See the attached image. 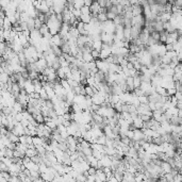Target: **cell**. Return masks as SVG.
Wrapping results in <instances>:
<instances>
[{
    "mask_svg": "<svg viewBox=\"0 0 182 182\" xmlns=\"http://www.w3.org/2000/svg\"><path fill=\"white\" fill-rule=\"evenodd\" d=\"M11 132L19 137V136H22V135H25V128L20 125V123H17V124L13 127V129L11 130Z\"/></svg>",
    "mask_w": 182,
    "mask_h": 182,
    "instance_id": "cell-1",
    "label": "cell"
},
{
    "mask_svg": "<svg viewBox=\"0 0 182 182\" xmlns=\"http://www.w3.org/2000/svg\"><path fill=\"white\" fill-rule=\"evenodd\" d=\"M25 155H26L27 158H29V159H32L33 157L37 155V151H36V149H35V147H34L33 145L28 146L27 150H26V152H25Z\"/></svg>",
    "mask_w": 182,
    "mask_h": 182,
    "instance_id": "cell-2",
    "label": "cell"
},
{
    "mask_svg": "<svg viewBox=\"0 0 182 182\" xmlns=\"http://www.w3.org/2000/svg\"><path fill=\"white\" fill-rule=\"evenodd\" d=\"M19 143L24 144V145H26V146L32 145V136H29V135L19 136Z\"/></svg>",
    "mask_w": 182,
    "mask_h": 182,
    "instance_id": "cell-3",
    "label": "cell"
},
{
    "mask_svg": "<svg viewBox=\"0 0 182 182\" xmlns=\"http://www.w3.org/2000/svg\"><path fill=\"white\" fill-rule=\"evenodd\" d=\"M43 144H44V138L39 137V136H33V137H32V145H33L35 148H37L39 146H43Z\"/></svg>",
    "mask_w": 182,
    "mask_h": 182,
    "instance_id": "cell-4",
    "label": "cell"
},
{
    "mask_svg": "<svg viewBox=\"0 0 182 182\" xmlns=\"http://www.w3.org/2000/svg\"><path fill=\"white\" fill-rule=\"evenodd\" d=\"M7 137L9 138V141H10L11 143H13V144L19 143V137H18V136H16L15 134H13L11 131H9V133L7 134Z\"/></svg>",
    "mask_w": 182,
    "mask_h": 182,
    "instance_id": "cell-5",
    "label": "cell"
},
{
    "mask_svg": "<svg viewBox=\"0 0 182 182\" xmlns=\"http://www.w3.org/2000/svg\"><path fill=\"white\" fill-rule=\"evenodd\" d=\"M12 111L13 112H15V113H22V111H24V108H22V105H20L19 102L18 101H16L14 103V105H13V107H12Z\"/></svg>",
    "mask_w": 182,
    "mask_h": 182,
    "instance_id": "cell-6",
    "label": "cell"
},
{
    "mask_svg": "<svg viewBox=\"0 0 182 182\" xmlns=\"http://www.w3.org/2000/svg\"><path fill=\"white\" fill-rule=\"evenodd\" d=\"M102 48V42L101 41H94L92 44V50H96V51H99L101 50Z\"/></svg>",
    "mask_w": 182,
    "mask_h": 182,
    "instance_id": "cell-7",
    "label": "cell"
},
{
    "mask_svg": "<svg viewBox=\"0 0 182 182\" xmlns=\"http://www.w3.org/2000/svg\"><path fill=\"white\" fill-rule=\"evenodd\" d=\"M10 79V76L5 73H0V83L1 84H7V81Z\"/></svg>",
    "mask_w": 182,
    "mask_h": 182,
    "instance_id": "cell-8",
    "label": "cell"
},
{
    "mask_svg": "<svg viewBox=\"0 0 182 182\" xmlns=\"http://www.w3.org/2000/svg\"><path fill=\"white\" fill-rule=\"evenodd\" d=\"M141 83H142L141 77H140V75L137 74V75L133 77V86H134V88H140V86H141Z\"/></svg>",
    "mask_w": 182,
    "mask_h": 182,
    "instance_id": "cell-9",
    "label": "cell"
},
{
    "mask_svg": "<svg viewBox=\"0 0 182 182\" xmlns=\"http://www.w3.org/2000/svg\"><path fill=\"white\" fill-rule=\"evenodd\" d=\"M39 32L41 33L42 36H44V35H46L47 33H49V29H48V27H47V25L46 24L42 25L41 28L39 29Z\"/></svg>",
    "mask_w": 182,
    "mask_h": 182,
    "instance_id": "cell-10",
    "label": "cell"
},
{
    "mask_svg": "<svg viewBox=\"0 0 182 182\" xmlns=\"http://www.w3.org/2000/svg\"><path fill=\"white\" fill-rule=\"evenodd\" d=\"M91 19H92V15H81L80 18H79V20L80 22H82L83 24H90Z\"/></svg>",
    "mask_w": 182,
    "mask_h": 182,
    "instance_id": "cell-11",
    "label": "cell"
},
{
    "mask_svg": "<svg viewBox=\"0 0 182 182\" xmlns=\"http://www.w3.org/2000/svg\"><path fill=\"white\" fill-rule=\"evenodd\" d=\"M73 7L74 9H78V10H80L84 7V1L80 0V1H73Z\"/></svg>",
    "mask_w": 182,
    "mask_h": 182,
    "instance_id": "cell-12",
    "label": "cell"
},
{
    "mask_svg": "<svg viewBox=\"0 0 182 182\" xmlns=\"http://www.w3.org/2000/svg\"><path fill=\"white\" fill-rule=\"evenodd\" d=\"M84 92H85V96H88V97H92L93 95H94V91H93V88L92 86H84Z\"/></svg>",
    "mask_w": 182,
    "mask_h": 182,
    "instance_id": "cell-13",
    "label": "cell"
},
{
    "mask_svg": "<svg viewBox=\"0 0 182 182\" xmlns=\"http://www.w3.org/2000/svg\"><path fill=\"white\" fill-rule=\"evenodd\" d=\"M56 77H59L61 79V80H64V79H66V75L64 74V71H63V69L62 68H59L58 71H56Z\"/></svg>",
    "mask_w": 182,
    "mask_h": 182,
    "instance_id": "cell-14",
    "label": "cell"
},
{
    "mask_svg": "<svg viewBox=\"0 0 182 182\" xmlns=\"http://www.w3.org/2000/svg\"><path fill=\"white\" fill-rule=\"evenodd\" d=\"M4 158L13 159V150H11V149L5 148V150H4Z\"/></svg>",
    "mask_w": 182,
    "mask_h": 182,
    "instance_id": "cell-15",
    "label": "cell"
},
{
    "mask_svg": "<svg viewBox=\"0 0 182 182\" xmlns=\"http://www.w3.org/2000/svg\"><path fill=\"white\" fill-rule=\"evenodd\" d=\"M80 12H81V15H90L91 14L90 7H83L82 9H80Z\"/></svg>",
    "mask_w": 182,
    "mask_h": 182,
    "instance_id": "cell-16",
    "label": "cell"
},
{
    "mask_svg": "<svg viewBox=\"0 0 182 182\" xmlns=\"http://www.w3.org/2000/svg\"><path fill=\"white\" fill-rule=\"evenodd\" d=\"M91 54H92L93 59H99V51H96V50H92L91 51Z\"/></svg>",
    "mask_w": 182,
    "mask_h": 182,
    "instance_id": "cell-17",
    "label": "cell"
},
{
    "mask_svg": "<svg viewBox=\"0 0 182 182\" xmlns=\"http://www.w3.org/2000/svg\"><path fill=\"white\" fill-rule=\"evenodd\" d=\"M92 3H93V1H91V0H88V1H84V7H90L91 5H92Z\"/></svg>",
    "mask_w": 182,
    "mask_h": 182,
    "instance_id": "cell-18",
    "label": "cell"
},
{
    "mask_svg": "<svg viewBox=\"0 0 182 182\" xmlns=\"http://www.w3.org/2000/svg\"><path fill=\"white\" fill-rule=\"evenodd\" d=\"M105 182H111V181H109V180H108V181H105Z\"/></svg>",
    "mask_w": 182,
    "mask_h": 182,
    "instance_id": "cell-19",
    "label": "cell"
}]
</instances>
